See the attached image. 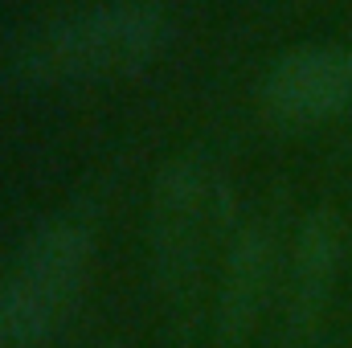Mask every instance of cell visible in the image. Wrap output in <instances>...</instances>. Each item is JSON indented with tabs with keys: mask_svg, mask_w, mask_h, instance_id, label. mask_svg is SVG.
I'll return each instance as SVG.
<instances>
[{
	"mask_svg": "<svg viewBox=\"0 0 352 348\" xmlns=\"http://www.w3.org/2000/svg\"><path fill=\"white\" fill-rule=\"evenodd\" d=\"M238 238L230 176L205 156H176L152 184L148 209V254L156 295L180 328H192L209 279L221 274Z\"/></svg>",
	"mask_w": 352,
	"mask_h": 348,
	"instance_id": "1",
	"label": "cell"
},
{
	"mask_svg": "<svg viewBox=\"0 0 352 348\" xmlns=\"http://www.w3.org/2000/svg\"><path fill=\"white\" fill-rule=\"evenodd\" d=\"M94 274V238L82 221L41 226L0 283V348L54 340L82 307Z\"/></svg>",
	"mask_w": 352,
	"mask_h": 348,
	"instance_id": "3",
	"label": "cell"
},
{
	"mask_svg": "<svg viewBox=\"0 0 352 348\" xmlns=\"http://www.w3.org/2000/svg\"><path fill=\"white\" fill-rule=\"evenodd\" d=\"M168 41V17L152 0H102L41 29L21 74L41 87H94L140 74Z\"/></svg>",
	"mask_w": 352,
	"mask_h": 348,
	"instance_id": "2",
	"label": "cell"
},
{
	"mask_svg": "<svg viewBox=\"0 0 352 348\" xmlns=\"http://www.w3.org/2000/svg\"><path fill=\"white\" fill-rule=\"evenodd\" d=\"M344 266V226L332 209H311L291 242V259L283 270V324H287V340L303 348L336 291Z\"/></svg>",
	"mask_w": 352,
	"mask_h": 348,
	"instance_id": "5",
	"label": "cell"
},
{
	"mask_svg": "<svg viewBox=\"0 0 352 348\" xmlns=\"http://www.w3.org/2000/svg\"><path fill=\"white\" fill-rule=\"evenodd\" d=\"M278 283V242L263 221L238 226V238L217 274V307H213V345L246 348L263 324L270 295Z\"/></svg>",
	"mask_w": 352,
	"mask_h": 348,
	"instance_id": "6",
	"label": "cell"
},
{
	"mask_svg": "<svg viewBox=\"0 0 352 348\" xmlns=\"http://www.w3.org/2000/svg\"><path fill=\"white\" fill-rule=\"evenodd\" d=\"M266 115L287 127H316L352 102V50L311 41L287 50L263 83Z\"/></svg>",
	"mask_w": 352,
	"mask_h": 348,
	"instance_id": "4",
	"label": "cell"
}]
</instances>
